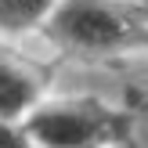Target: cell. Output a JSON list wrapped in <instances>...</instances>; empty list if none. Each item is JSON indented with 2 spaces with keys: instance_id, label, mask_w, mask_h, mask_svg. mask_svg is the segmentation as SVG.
<instances>
[{
  "instance_id": "5b68a950",
  "label": "cell",
  "mask_w": 148,
  "mask_h": 148,
  "mask_svg": "<svg viewBox=\"0 0 148 148\" xmlns=\"http://www.w3.org/2000/svg\"><path fill=\"white\" fill-rule=\"evenodd\" d=\"M0 148H36L25 123H0Z\"/></svg>"
},
{
  "instance_id": "8992f818",
  "label": "cell",
  "mask_w": 148,
  "mask_h": 148,
  "mask_svg": "<svg viewBox=\"0 0 148 148\" xmlns=\"http://www.w3.org/2000/svg\"><path fill=\"white\" fill-rule=\"evenodd\" d=\"M127 148H137V145H127Z\"/></svg>"
},
{
  "instance_id": "7a4b0ae2",
  "label": "cell",
  "mask_w": 148,
  "mask_h": 148,
  "mask_svg": "<svg viewBox=\"0 0 148 148\" xmlns=\"http://www.w3.org/2000/svg\"><path fill=\"white\" fill-rule=\"evenodd\" d=\"M36 148H127L134 145V112L108 98L69 87L51 94L25 119Z\"/></svg>"
},
{
  "instance_id": "6da1fadb",
  "label": "cell",
  "mask_w": 148,
  "mask_h": 148,
  "mask_svg": "<svg viewBox=\"0 0 148 148\" xmlns=\"http://www.w3.org/2000/svg\"><path fill=\"white\" fill-rule=\"evenodd\" d=\"M148 47V14L127 0H62L40 51L54 62H108Z\"/></svg>"
},
{
  "instance_id": "277c9868",
  "label": "cell",
  "mask_w": 148,
  "mask_h": 148,
  "mask_svg": "<svg viewBox=\"0 0 148 148\" xmlns=\"http://www.w3.org/2000/svg\"><path fill=\"white\" fill-rule=\"evenodd\" d=\"M62 0H0V43L40 47Z\"/></svg>"
},
{
  "instance_id": "3957f363",
  "label": "cell",
  "mask_w": 148,
  "mask_h": 148,
  "mask_svg": "<svg viewBox=\"0 0 148 148\" xmlns=\"http://www.w3.org/2000/svg\"><path fill=\"white\" fill-rule=\"evenodd\" d=\"M51 83V62H43L40 47L0 43V123H25Z\"/></svg>"
}]
</instances>
